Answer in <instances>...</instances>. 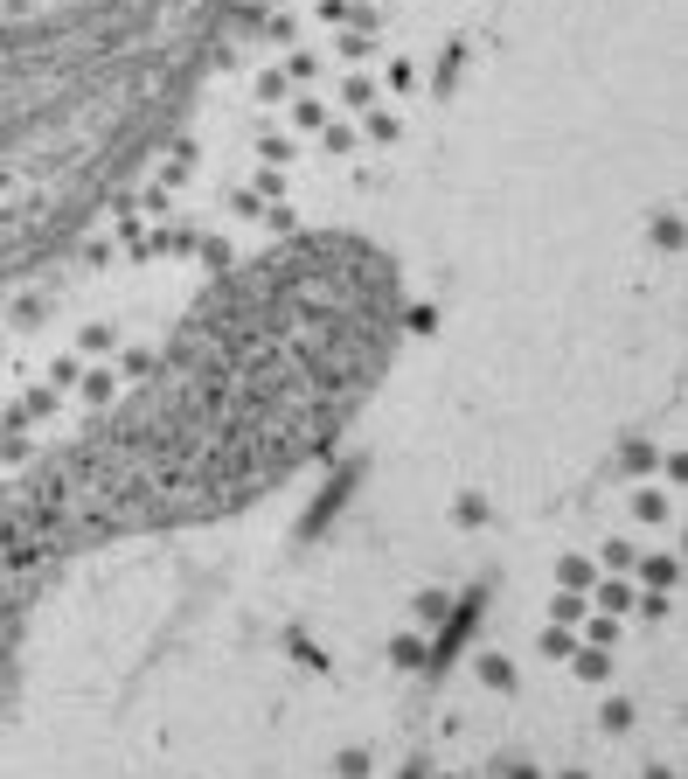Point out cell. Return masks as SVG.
Here are the masks:
<instances>
[{"label": "cell", "mask_w": 688, "mask_h": 779, "mask_svg": "<svg viewBox=\"0 0 688 779\" xmlns=\"http://www.w3.org/2000/svg\"><path fill=\"white\" fill-rule=\"evenodd\" d=\"M237 0H0V279L56 258L167 140Z\"/></svg>", "instance_id": "obj_1"}]
</instances>
